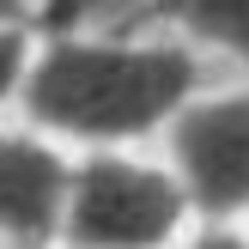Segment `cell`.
<instances>
[{
    "mask_svg": "<svg viewBox=\"0 0 249 249\" xmlns=\"http://www.w3.org/2000/svg\"><path fill=\"white\" fill-rule=\"evenodd\" d=\"M207 61L152 31H43L18 91V122L85 152H140L207 91Z\"/></svg>",
    "mask_w": 249,
    "mask_h": 249,
    "instance_id": "obj_1",
    "label": "cell"
},
{
    "mask_svg": "<svg viewBox=\"0 0 249 249\" xmlns=\"http://www.w3.org/2000/svg\"><path fill=\"white\" fill-rule=\"evenodd\" d=\"M195 225L201 219L158 152L73 158L61 249H182Z\"/></svg>",
    "mask_w": 249,
    "mask_h": 249,
    "instance_id": "obj_2",
    "label": "cell"
},
{
    "mask_svg": "<svg viewBox=\"0 0 249 249\" xmlns=\"http://www.w3.org/2000/svg\"><path fill=\"white\" fill-rule=\"evenodd\" d=\"M158 158L182 182L201 225H243L249 219V79L207 85L164 128Z\"/></svg>",
    "mask_w": 249,
    "mask_h": 249,
    "instance_id": "obj_3",
    "label": "cell"
},
{
    "mask_svg": "<svg viewBox=\"0 0 249 249\" xmlns=\"http://www.w3.org/2000/svg\"><path fill=\"white\" fill-rule=\"evenodd\" d=\"M73 152L36 128H0V249H61Z\"/></svg>",
    "mask_w": 249,
    "mask_h": 249,
    "instance_id": "obj_4",
    "label": "cell"
},
{
    "mask_svg": "<svg viewBox=\"0 0 249 249\" xmlns=\"http://www.w3.org/2000/svg\"><path fill=\"white\" fill-rule=\"evenodd\" d=\"M146 31L182 43L201 61H225L249 79V0H140Z\"/></svg>",
    "mask_w": 249,
    "mask_h": 249,
    "instance_id": "obj_5",
    "label": "cell"
},
{
    "mask_svg": "<svg viewBox=\"0 0 249 249\" xmlns=\"http://www.w3.org/2000/svg\"><path fill=\"white\" fill-rule=\"evenodd\" d=\"M31 55H36V31H0V109H6V104L18 109Z\"/></svg>",
    "mask_w": 249,
    "mask_h": 249,
    "instance_id": "obj_6",
    "label": "cell"
},
{
    "mask_svg": "<svg viewBox=\"0 0 249 249\" xmlns=\"http://www.w3.org/2000/svg\"><path fill=\"white\" fill-rule=\"evenodd\" d=\"M104 6L109 0H43V18H49V31H85V18Z\"/></svg>",
    "mask_w": 249,
    "mask_h": 249,
    "instance_id": "obj_7",
    "label": "cell"
},
{
    "mask_svg": "<svg viewBox=\"0 0 249 249\" xmlns=\"http://www.w3.org/2000/svg\"><path fill=\"white\" fill-rule=\"evenodd\" d=\"M182 249H249V231L243 225H195Z\"/></svg>",
    "mask_w": 249,
    "mask_h": 249,
    "instance_id": "obj_8",
    "label": "cell"
},
{
    "mask_svg": "<svg viewBox=\"0 0 249 249\" xmlns=\"http://www.w3.org/2000/svg\"><path fill=\"white\" fill-rule=\"evenodd\" d=\"M43 18V0H0V31H31Z\"/></svg>",
    "mask_w": 249,
    "mask_h": 249,
    "instance_id": "obj_9",
    "label": "cell"
}]
</instances>
